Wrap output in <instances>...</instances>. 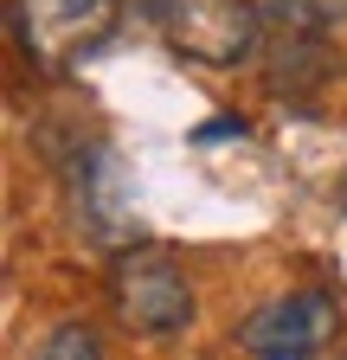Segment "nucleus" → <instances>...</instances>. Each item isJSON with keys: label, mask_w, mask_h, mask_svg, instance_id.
I'll list each match as a JSON object with an SVG mask.
<instances>
[{"label": "nucleus", "mask_w": 347, "mask_h": 360, "mask_svg": "<svg viewBox=\"0 0 347 360\" xmlns=\"http://www.w3.org/2000/svg\"><path fill=\"white\" fill-rule=\"evenodd\" d=\"M110 302L122 315V328H136L148 341L181 335L193 322V283H187L181 257H174L167 245H129V251H116V264H110Z\"/></svg>", "instance_id": "f257e3e1"}, {"label": "nucleus", "mask_w": 347, "mask_h": 360, "mask_svg": "<svg viewBox=\"0 0 347 360\" xmlns=\"http://www.w3.org/2000/svg\"><path fill=\"white\" fill-rule=\"evenodd\" d=\"M122 0H13V39L39 71H71L110 39Z\"/></svg>", "instance_id": "f03ea898"}, {"label": "nucleus", "mask_w": 347, "mask_h": 360, "mask_svg": "<svg viewBox=\"0 0 347 360\" xmlns=\"http://www.w3.org/2000/svg\"><path fill=\"white\" fill-rule=\"evenodd\" d=\"M161 32L193 65H244L257 52V7L251 0H161Z\"/></svg>", "instance_id": "7ed1b4c3"}, {"label": "nucleus", "mask_w": 347, "mask_h": 360, "mask_svg": "<svg viewBox=\"0 0 347 360\" xmlns=\"http://www.w3.org/2000/svg\"><path fill=\"white\" fill-rule=\"evenodd\" d=\"M334 335H341V302L328 290H289L238 328V341L257 360H315Z\"/></svg>", "instance_id": "20e7f679"}, {"label": "nucleus", "mask_w": 347, "mask_h": 360, "mask_svg": "<svg viewBox=\"0 0 347 360\" xmlns=\"http://www.w3.org/2000/svg\"><path fill=\"white\" fill-rule=\"evenodd\" d=\"M264 13L289 32H322V26L347 20V0H264Z\"/></svg>", "instance_id": "39448f33"}, {"label": "nucleus", "mask_w": 347, "mask_h": 360, "mask_svg": "<svg viewBox=\"0 0 347 360\" xmlns=\"http://www.w3.org/2000/svg\"><path fill=\"white\" fill-rule=\"evenodd\" d=\"M32 360H103V347H97V335L84 322H65V328H52L32 347Z\"/></svg>", "instance_id": "423d86ee"}, {"label": "nucleus", "mask_w": 347, "mask_h": 360, "mask_svg": "<svg viewBox=\"0 0 347 360\" xmlns=\"http://www.w3.org/2000/svg\"><path fill=\"white\" fill-rule=\"evenodd\" d=\"M225 135H244V116H212L206 129H193V142H225Z\"/></svg>", "instance_id": "0eeeda50"}, {"label": "nucleus", "mask_w": 347, "mask_h": 360, "mask_svg": "<svg viewBox=\"0 0 347 360\" xmlns=\"http://www.w3.org/2000/svg\"><path fill=\"white\" fill-rule=\"evenodd\" d=\"M334 193H341V206H347V174H341V187H334Z\"/></svg>", "instance_id": "6e6552de"}]
</instances>
